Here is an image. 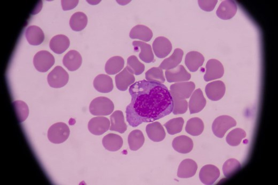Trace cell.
I'll return each mask as SVG.
<instances>
[{
    "mask_svg": "<svg viewBox=\"0 0 278 185\" xmlns=\"http://www.w3.org/2000/svg\"><path fill=\"white\" fill-rule=\"evenodd\" d=\"M25 37L31 45L38 46L43 43L45 34L39 27L32 25L27 27L25 31Z\"/></svg>",
    "mask_w": 278,
    "mask_h": 185,
    "instance_id": "20",
    "label": "cell"
},
{
    "mask_svg": "<svg viewBox=\"0 0 278 185\" xmlns=\"http://www.w3.org/2000/svg\"><path fill=\"white\" fill-rule=\"evenodd\" d=\"M114 103L106 97H98L94 99L89 105L90 114L96 116L109 115L114 112Z\"/></svg>",
    "mask_w": 278,
    "mask_h": 185,
    "instance_id": "2",
    "label": "cell"
},
{
    "mask_svg": "<svg viewBox=\"0 0 278 185\" xmlns=\"http://www.w3.org/2000/svg\"><path fill=\"white\" fill-rule=\"evenodd\" d=\"M153 37L152 31L147 26L138 25L132 29L130 32V37L132 39H139L143 42H148Z\"/></svg>",
    "mask_w": 278,
    "mask_h": 185,
    "instance_id": "28",
    "label": "cell"
},
{
    "mask_svg": "<svg viewBox=\"0 0 278 185\" xmlns=\"http://www.w3.org/2000/svg\"><path fill=\"white\" fill-rule=\"evenodd\" d=\"M110 122L105 117L99 116L90 120L88 123L89 131L95 135H101L108 131Z\"/></svg>",
    "mask_w": 278,
    "mask_h": 185,
    "instance_id": "9",
    "label": "cell"
},
{
    "mask_svg": "<svg viewBox=\"0 0 278 185\" xmlns=\"http://www.w3.org/2000/svg\"><path fill=\"white\" fill-rule=\"evenodd\" d=\"M70 44V40L66 36L59 34L51 40L50 47L54 53L61 54L68 49Z\"/></svg>",
    "mask_w": 278,
    "mask_h": 185,
    "instance_id": "26",
    "label": "cell"
},
{
    "mask_svg": "<svg viewBox=\"0 0 278 185\" xmlns=\"http://www.w3.org/2000/svg\"><path fill=\"white\" fill-rule=\"evenodd\" d=\"M198 165L191 159H186L181 162L178 168L177 176L180 178H190L196 174Z\"/></svg>",
    "mask_w": 278,
    "mask_h": 185,
    "instance_id": "23",
    "label": "cell"
},
{
    "mask_svg": "<svg viewBox=\"0 0 278 185\" xmlns=\"http://www.w3.org/2000/svg\"><path fill=\"white\" fill-rule=\"evenodd\" d=\"M129 93L131 101L127 107L126 114L127 121L132 127L161 119L173 111L171 94L163 84L139 81L130 86Z\"/></svg>",
    "mask_w": 278,
    "mask_h": 185,
    "instance_id": "1",
    "label": "cell"
},
{
    "mask_svg": "<svg viewBox=\"0 0 278 185\" xmlns=\"http://www.w3.org/2000/svg\"><path fill=\"white\" fill-rule=\"evenodd\" d=\"M146 80L163 84L165 81L164 73L162 68L158 67H152L145 73Z\"/></svg>",
    "mask_w": 278,
    "mask_h": 185,
    "instance_id": "35",
    "label": "cell"
},
{
    "mask_svg": "<svg viewBox=\"0 0 278 185\" xmlns=\"http://www.w3.org/2000/svg\"><path fill=\"white\" fill-rule=\"evenodd\" d=\"M205 60L203 54L198 52L192 51L187 54L185 63L189 70L194 72H197L199 67L203 66Z\"/></svg>",
    "mask_w": 278,
    "mask_h": 185,
    "instance_id": "22",
    "label": "cell"
},
{
    "mask_svg": "<svg viewBox=\"0 0 278 185\" xmlns=\"http://www.w3.org/2000/svg\"><path fill=\"white\" fill-rule=\"evenodd\" d=\"M103 146L110 152L119 150L123 145V140L120 135L109 133L104 136L102 140Z\"/></svg>",
    "mask_w": 278,
    "mask_h": 185,
    "instance_id": "27",
    "label": "cell"
},
{
    "mask_svg": "<svg viewBox=\"0 0 278 185\" xmlns=\"http://www.w3.org/2000/svg\"><path fill=\"white\" fill-rule=\"evenodd\" d=\"M144 143V136L140 130L136 129L132 131L128 137V143L130 149L132 151L141 148Z\"/></svg>",
    "mask_w": 278,
    "mask_h": 185,
    "instance_id": "31",
    "label": "cell"
},
{
    "mask_svg": "<svg viewBox=\"0 0 278 185\" xmlns=\"http://www.w3.org/2000/svg\"><path fill=\"white\" fill-rule=\"evenodd\" d=\"M205 91L208 99L213 101H217L224 97L226 86L223 82L220 80L215 81L206 86Z\"/></svg>",
    "mask_w": 278,
    "mask_h": 185,
    "instance_id": "11",
    "label": "cell"
},
{
    "mask_svg": "<svg viewBox=\"0 0 278 185\" xmlns=\"http://www.w3.org/2000/svg\"><path fill=\"white\" fill-rule=\"evenodd\" d=\"M135 52L140 51L139 58L145 63H150L154 62V56L153 54L151 46L148 44L139 41H135L132 43Z\"/></svg>",
    "mask_w": 278,
    "mask_h": 185,
    "instance_id": "18",
    "label": "cell"
},
{
    "mask_svg": "<svg viewBox=\"0 0 278 185\" xmlns=\"http://www.w3.org/2000/svg\"><path fill=\"white\" fill-rule=\"evenodd\" d=\"M173 113L174 115L184 114L187 112L188 110V102L184 99H173Z\"/></svg>",
    "mask_w": 278,
    "mask_h": 185,
    "instance_id": "40",
    "label": "cell"
},
{
    "mask_svg": "<svg viewBox=\"0 0 278 185\" xmlns=\"http://www.w3.org/2000/svg\"><path fill=\"white\" fill-rule=\"evenodd\" d=\"M184 52L180 49H176L172 56L168 58L165 59L159 67L162 70H168L172 69L178 66L183 60Z\"/></svg>",
    "mask_w": 278,
    "mask_h": 185,
    "instance_id": "29",
    "label": "cell"
},
{
    "mask_svg": "<svg viewBox=\"0 0 278 185\" xmlns=\"http://www.w3.org/2000/svg\"><path fill=\"white\" fill-rule=\"evenodd\" d=\"M194 146L193 141L190 137L181 135L176 137L172 141V147L181 154L190 153Z\"/></svg>",
    "mask_w": 278,
    "mask_h": 185,
    "instance_id": "19",
    "label": "cell"
},
{
    "mask_svg": "<svg viewBox=\"0 0 278 185\" xmlns=\"http://www.w3.org/2000/svg\"><path fill=\"white\" fill-rule=\"evenodd\" d=\"M207 104L203 91L200 88L193 92L189 102L191 114L198 113L204 109Z\"/></svg>",
    "mask_w": 278,
    "mask_h": 185,
    "instance_id": "15",
    "label": "cell"
},
{
    "mask_svg": "<svg viewBox=\"0 0 278 185\" xmlns=\"http://www.w3.org/2000/svg\"><path fill=\"white\" fill-rule=\"evenodd\" d=\"M55 61V58L51 53L41 51L35 55L33 64L38 71L46 72L54 65Z\"/></svg>",
    "mask_w": 278,
    "mask_h": 185,
    "instance_id": "6",
    "label": "cell"
},
{
    "mask_svg": "<svg viewBox=\"0 0 278 185\" xmlns=\"http://www.w3.org/2000/svg\"><path fill=\"white\" fill-rule=\"evenodd\" d=\"M152 49L157 58L163 59L171 53L172 46L168 39L164 37H159L156 38L153 43Z\"/></svg>",
    "mask_w": 278,
    "mask_h": 185,
    "instance_id": "12",
    "label": "cell"
},
{
    "mask_svg": "<svg viewBox=\"0 0 278 185\" xmlns=\"http://www.w3.org/2000/svg\"><path fill=\"white\" fill-rule=\"evenodd\" d=\"M220 176L218 168L213 165H207L200 170L199 178L204 184L210 185L213 184Z\"/></svg>",
    "mask_w": 278,
    "mask_h": 185,
    "instance_id": "13",
    "label": "cell"
},
{
    "mask_svg": "<svg viewBox=\"0 0 278 185\" xmlns=\"http://www.w3.org/2000/svg\"><path fill=\"white\" fill-rule=\"evenodd\" d=\"M127 67L132 73L137 76L142 74L145 70L144 65L134 56H131L128 59Z\"/></svg>",
    "mask_w": 278,
    "mask_h": 185,
    "instance_id": "39",
    "label": "cell"
},
{
    "mask_svg": "<svg viewBox=\"0 0 278 185\" xmlns=\"http://www.w3.org/2000/svg\"><path fill=\"white\" fill-rule=\"evenodd\" d=\"M237 10L238 5L235 1L227 0V1H224L221 3L216 13L220 19L228 20L233 18Z\"/></svg>",
    "mask_w": 278,
    "mask_h": 185,
    "instance_id": "16",
    "label": "cell"
},
{
    "mask_svg": "<svg viewBox=\"0 0 278 185\" xmlns=\"http://www.w3.org/2000/svg\"><path fill=\"white\" fill-rule=\"evenodd\" d=\"M135 80L134 74L128 69L127 67H125L124 69L117 74L115 77L116 87L120 91H127L130 86L134 84Z\"/></svg>",
    "mask_w": 278,
    "mask_h": 185,
    "instance_id": "14",
    "label": "cell"
},
{
    "mask_svg": "<svg viewBox=\"0 0 278 185\" xmlns=\"http://www.w3.org/2000/svg\"><path fill=\"white\" fill-rule=\"evenodd\" d=\"M165 77L169 83H180L190 80L191 74L187 71L183 65H179L172 69L166 70Z\"/></svg>",
    "mask_w": 278,
    "mask_h": 185,
    "instance_id": "10",
    "label": "cell"
},
{
    "mask_svg": "<svg viewBox=\"0 0 278 185\" xmlns=\"http://www.w3.org/2000/svg\"><path fill=\"white\" fill-rule=\"evenodd\" d=\"M69 127L64 123H57L48 129V138L51 142L60 144L65 142L70 135Z\"/></svg>",
    "mask_w": 278,
    "mask_h": 185,
    "instance_id": "3",
    "label": "cell"
},
{
    "mask_svg": "<svg viewBox=\"0 0 278 185\" xmlns=\"http://www.w3.org/2000/svg\"><path fill=\"white\" fill-rule=\"evenodd\" d=\"M236 125L235 120L231 116L224 115L215 119L212 124L213 134L219 138H222L228 129Z\"/></svg>",
    "mask_w": 278,
    "mask_h": 185,
    "instance_id": "4",
    "label": "cell"
},
{
    "mask_svg": "<svg viewBox=\"0 0 278 185\" xmlns=\"http://www.w3.org/2000/svg\"><path fill=\"white\" fill-rule=\"evenodd\" d=\"M69 79L68 73L61 66H56L47 77L49 85L54 88H60L66 86Z\"/></svg>",
    "mask_w": 278,
    "mask_h": 185,
    "instance_id": "7",
    "label": "cell"
},
{
    "mask_svg": "<svg viewBox=\"0 0 278 185\" xmlns=\"http://www.w3.org/2000/svg\"><path fill=\"white\" fill-rule=\"evenodd\" d=\"M241 168V164L237 160L231 159L225 162L222 167V171L225 177L230 178L238 172Z\"/></svg>",
    "mask_w": 278,
    "mask_h": 185,
    "instance_id": "36",
    "label": "cell"
},
{
    "mask_svg": "<svg viewBox=\"0 0 278 185\" xmlns=\"http://www.w3.org/2000/svg\"><path fill=\"white\" fill-rule=\"evenodd\" d=\"M63 63L70 71L78 70L82 64V57L80 54L74 50L69 51L63 59Z\"/></svg>",
    "mask_w": 278,
    "mask_h": 185,
    "instance_id": "17",
    "label": "cell"
},
{
    "mask_svg": "<svg viewBox=\"0 0 278 185\" xmlns=\"http://www.w3.org/2000/svg\"><path fill=\"white\" fill-rule=\"evenodd\" d=\"M19 122L25 121L29 116V109L26 103L22 101H16L13 102Z\"/></svg>",
    "mask_w": 278,
    "mask_h": 185,
    "instance_id": "38",
    "label": "cell"
},
{
    "mask_svg": "<svg viewBox=\"0 0 278 185\" xmlns=\"http://www.w3.org/2000/svg\"><path fill=\"white\" fill-rule=\"evenodd\" d=\"M205 128L204 123L201 119L195 118L188 121L185 127L187 133L193 136H198L203 133Z\"/></svg>",
    "mask_w": 278,
    "mask_h": 185,
    "instance_id": "32",
    "label": "cell"
},
{
    "mask_svg": "<svg viewBox=\"0 0 278 185\" xmlns=\"http://www.w3.org/2000/svg\"><path fill=\"white\" fill-rule=\"evenodd\" d=\"M79 1H62L61 4L64 10H71L78 5Z\"/></svg>",
    "mask_w": 278,
    "mask_h": 185,
    "instance_id": "42",
    "label": "cell"
},
{
    "mask_svg": "<svg viewBox=\"0 0 278 185\" xmlns=\"http://www.w3.org/2000/svg\"><path fill=\"white\" fill-rule=\"evenodd\" d=\"M88 23V18L84 13L77 12L74 13L70 20V26L74 31H81L84 29Z\"/></svg>",
    "mask_w": 278,
    "mask_h": 185,
    "instance_id": "30",
    "label": "cell"
},
{
    "mask_svg": "<svg viewBox=\"0 0 278 185\" xmlns=\"http://www.w3.org/2000/svg\"><path fill=\"white\" fill-rule=\"evenodd\" d=\"M110 131L124 133L127 131L128 126L125 123L124 116L122 112L115 111L110 116Z\"/></svg>",
    "mask_w": 278,
    "mask_h": 185,
    "instance_id": "25",
    "label": "cell"
},
{
    "mask_svg": "<svg viewBox=\"0 0 278 185\" xmlns=\"http://www.w3.org/2000/svg\"><path fill=\"white\" fill-rule=\"evenodd\" d=\"M246 133L242 128H237L232 130L226 136V142L231 146H239L242 139L246 137Z\"/></svg>",
    "mask_w": 278,
    "mask_h": 185,
    "instance_id": "34",
    "label": "cell"
},
{
    "mask_svg": "<svg viewBox=\"0 0 278 185\" xmlns=\"http://www.w3.org/2000/svg\"><path fill=\"white\" fill-rule=\"evenodd\" d=\"M93 85L97 91L102 93H108L113 91L114 88L112 78L108 75L101 74L94 80Z\"/></svg>",
    "mask_w": 278,
    "mask_h": 185,
    "instance_id": "21",
    "label": "cell"
},
{
    "mask_svg": "<svg viewBox=\"0 0 278 185\" xmlns=\"http://www.w3.org/2000/svg\"><path fill=\"white\" fill-rule=\"evenodd\" d=\"M125 61L121 57H114L109 59L105 65V71L109 75H114L120 72L123 68Z\"/></svg>",
    "mask_w": 278,
    "mask_h": 185,
    "instance_id": "33",
    "label": "cell"
},
{
    "mask_svg": "<svg viewBox=\"0 0 278 185\" xmlns=\"http://www.w3.org/2000/svg\"><path fill=\"white\" fill-rule=\"evenodd\" d=\"M146 133H147L148 138L154 142L162 141L166 136L164 127L161 123L157 122L150 123L146 127Z\"/></svg>",
    "mask_w": 278,
    "mask_h": 185,
    "instance_id": "24",
    "label": "cell"
},
{
    "mask_svg": "<svg viewBox=\"0 0 278 185\" xmlns=\"http://www.w3.org/2000/svg\"><path fill=\"white\" fill-rule=\"evenodd\" d=\"M184 120L182 118L173 119L166 123L164 126L170 135L176 134L182 132Z\"/></svg>",
    "mask_w": 278,
    "mask_h": 185,
    "instance_id": "37",
    "label": "cell"
},
{
    "mask_svg": "<svg viewBox=\"0 0 278 185\" xmlns=\"http://www.w3.org/2000/svg\"><path fill=\"white\" fill-rule=\"evenodd\" d=\"M218 1H199L198 3L201 9L206 11H211L214 9Z\"/></svg>",
    "mask_w": 278,
    "mask_h": 185,
    "instance_id": "41",
    "label": "cell"
},
{
    "mask_svg": "<svg viewBox=\"0 0 278 185\" xmlns=\"http://www.w3.org/2000/svg\"><path fill=\"white\" fill-rule=\"evenodd\" d=\"M224 68L220 62L217 60H208L206 64V72L204 79L206 81L219 79L223 76Z\"/></svg>",
    "mask_w": 278,
    "mask_h": 185,
    "instance_id": "8",
    "label": "cell"
},
{
    "mask_svg": "<svg viewBox=\"0 0 278 185\" xmlns=\"http://www.w3.org/2000/svg\"><path fill=\"white\" fill-rule=\"evenodd\" d=\"M196 88L193 82H180L170 86V92L173 99H189Z\"/></svg>",
    "mask_w": 278,
    "mask_h": 185,
    "instance_id": "5",
    "label": "cell"
}]
</instances>
